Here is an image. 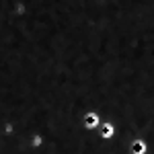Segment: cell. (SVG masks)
<instances>
[{
    "instance_id": "cell-1",
    "label": "cell",
    "mask_w": 154,
    "mask_h": 154,
    "mask_svg": "<svg viewBox=\"0 0 154 154\" xmlns=\"http://www.w3.org/2000/svg\"><path fill=\"white\" fill-rule=\"evenodd\" d=\"M134 154H144V144L142 142H134Z\"/></svg>"
},
{
    "instance_id": "cell-2",
    "label": "cell",
    "mask_w": 154,
    "mask_h": 154,
    "mask_svg": "<svg viewBox=\"0 0 154 154\" xmlns=\"http://www.w3.org/2000/svg\"><path fill=\"white\" fill-rule=\"evenodd\" d=\"M86 123H88V125H95L97 119H95V117H86Z\"/></svg>"
}]
</instances>
